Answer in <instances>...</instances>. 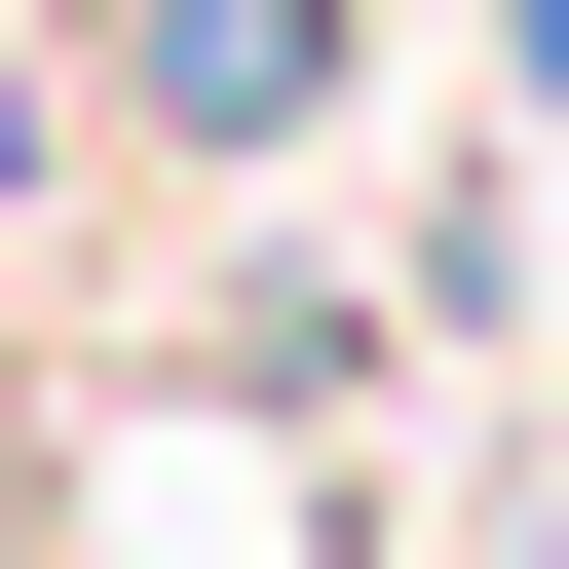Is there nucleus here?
Wrapping results in <instances>:
<instances>
[{"instance_id":"1","label":"nucleus","mask_w":569,"mask_h":569,"mask_svg":"<svg viewBox=\"0 0 569 569\" xmlns=\"http://www.w3.org/2000/svg\"><path fill=\"white\" fill-rule=\"evenodd\" d=\"M342 77H380V0H152V77H114V114H152V152H305Z\"/></svg>"},{"instance_id":"2","label":"nucleus","mask_w":569,"mask_h":569,"mask_svg":"<svg viewBox=\"0 0 569 569\" xmlns=\"http://www.w3.org/2000/svg\"><path fill=\"white\" fill-rule=\"evenodd\" d=\"M39 152H77V114H39V77H0V228H39Z\"/></svg>"}]
</instances>
